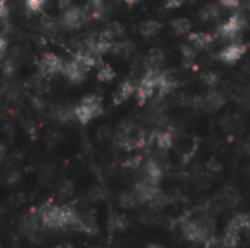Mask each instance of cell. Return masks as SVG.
<instances>
[{"label":"cell","mask_w":250,"mask_h":248,"mask_svg":"<svg viewBox=\"0 0 250 248\" xmlns=\"http://www.w3.org/2000/svg\"><path fill=\"white\" fill-rule=\"evenodd\" d=\"M38 218L41 224L50 229H64L76 227L81 222L76 210L67 205H44L38 212Z\"/></svg>","instance_id":"1"},{"label":"cell","mask_w":250,"mask_h":248,"mask_svg":"<svg viewBox=\"0 0 250 248\" xmlns=\"http://www.w3.org/2000/svg\"><path fill=\"white\" fill-rule=\"evenodd\" d=\"M101 113H103V104H101V98L97 95H89L83 98L82 102L73 110L75 117L82 124H86L88 121H91L94 117L100 115Z\"/></svg>","instance_id":"2"},{"label":"cell","mask_w":250,"mask_h":248,"mask_svg":"<svg viewBox=\"0 0 250 248\" xmlns=\"http://www.w3.org/2000/svg\"><path fill=\"white\" fill-rule=\"evenodd\" d=\"M86 18H88L86 10L81 9V7H70L64 12L62 22L67 29H76L86 20Z\"/></svg>","instance_id":"3"},{"label":"cell","mask_w":250,"mask_h":248,"mask_svg":"<svg viewBox=\"0 0 250 248\" xmlns=\"http://www.w3.org/2000/svg\"><path fill=\"white\" fill-rule=\"evenodd\" d=\"M86 70H88V69H86L79 60L75 58L73 61L64 64L62 72H63V75H64L69 80H72V82H81V80L85 77Z\"/></svg>","instance_id":"4"},{"label":"cell","mask_w":250,"mask_h":248,"mask_svg":"<svg viewBox=\"0 0 250 248\" xmlns=\"http://www.w3.org/2000/svg\"><path fill=\"white\" fill-rule=\"evenodd\" d=\"M40 70L44 75H54V73L63 70V63H62V60L57 56H54V54H45L40 60Z\"/></svg>","instance_id":"5"},{"label":"cell","mask_w":250,"mask_h":248,"mask_svg":"<svg viewBox=\"0 0 250 248\" xmlns=\"http://www.w3.org/2000/svg\"><path fill=\"white\" fill-rule=\"evenodd\" d=\"M243 25H245L243 18L240 15H234L220 28V32L226 38H234L240 32V29L243 28Z\"/></svg>","instance_id":"6"},{"label":"cell","mask_w":250,"mask_h":248,"mask_svg":"<svg viewBox=\"0 0 250 248\" xmlns=\"http://www.w3.org/2000/svg\"><path fill=\"white\" fill-rule=\"evenodd\" d=\"M182 231L185 237L193 243H202L205 240V229L195 222H185L182 225Z\"/></svg>","instance_id":"7"},{"label":"cell","mask_w":250,"mask_h":248,"mask_svg":"<svg viewBox=\"0 0 250 248\" xmlns=\"http://www.w3.org/2000/svg\"><path fill=\"white\" fill-rule=\"evenodd\" d=\"M245 53H246V45H243V44H231L227 48H224V51L220 54V57L226 63H236L237 60H240L243 57Z\"/></svg>","instance_id":"8"},{"label":"cell","mask_w":250,"mask_h":248,"mask_svg":"<svg viewBox=\"0 0 250 248\" xmlns=\"http://www.w3.org/2000/svg\"><path fill=\"white\" fill-rule=\"evenodd\" d=\"M223 104H224V96H223L221 94H217V92L208 94V95L201 101V105L205 107L208 111H215V110H218Z\"/></svg>","instance_id":"9"},{"label":"cell","mask_w":250,"mask_h":248,"mask_svg":"<svg viewBox=\"0 0 250 248\" xmlns=\"http://www.w3.org/2000/svg\"><path fill=\"white\" fill-rule=\"evenodd\" d=\"M133 92H135V85L132 82H123L114 94V102L116 104L125 102Z\"/></svg>","instance_id":"10"},{"label":"cell","mask_w":250,"mask_h":248,"mask_svg":"<svg viewBox=\"0 0 250 248\" xmlns=\"http://www.w3.org/2000/svg\"><path fill=\"white\" fill-rule=\"evenodd\" d=\"M161 31V25L157 20H146L141 25V34L145 37H154Z\"/></svg>","instance_id":"11"},{"label":"cell","mask_w":250,"mask_h":248,"mask_svg":"<svg viewBox=\"0 0 250 248\" xmlns=\"http://www.w3.org/2000/svg\"><path fill=\"white\" fill-rule=\"evenodd\" d=\"M145 172H146L148 180H151L152 183H157L160 180V177H161V168H160V165L155 161H149L146 164Z\"/></svg>","instance_id":"12"},{"label":"cell","mask_w":250,"mask_h":248,"mask_svg":"<svg viewBox=\"0 0 250 248\" xmlns=\"http://www.w3.org/2000/svg\"><path fill=\"white\" fill-rule=\"evenodd\" d=\"M190 41L196 45V47H208L212 42V35L209 34H192L190 35Z\"/></svg>","instance_id":"13"},{"label":"cell","mask_w":250,"mask_h":248,"mask_svg":"<svg viewBox=\"0 0 250 248\" xmlns=\"http://www.w3.org/2000/svg\"><path fill=\"white\" fill-rule=\"evenodd\" d=\"M155 142L160 148L163 149H168L173 143V134L170 132H160L157 136H155Z\"/></svg>","instance_id":"14"},{"label":"cell","mask_w":250,"mask_h":248,"mask_svg":"<svg viewBox=\"0 0 250 248\" xmlns=\"http://www.w3.org/2000/svg\"><path fill=\"white\" fill-rule=\"evenodd\" d=\"M163 61H164V54H163V51H160V50L152 51V53L149 54V57H148V64H149V67L154 69V70H157V69L163 64Z\"/></svg>","instance_id":"15"},{"label":"cell","mask_w":250,"mask_h":248,"mask_svg":"<svg viewBox=\"0 0 250 248\" xmlns=\"http://www.w3.org/2000/svg\"><path fill=\"white\" fill-rule=\"evenodd\" d=\"M114 70L108 66V64H103L101 69L98 70V79L103 80V82H110L114 79Z\"/></svg>","instance_id":"16"},{"label":"cell","mask_w":250,"mask_h":248,"mask_svg":"<svg viewBox=\"0 0 250 248\" xmlns=\"http://www.w3.org/2000/svg\"><path fill=\"white\" fill-rule=\"evenodd\" d=\"M173 28L177 34H186L190 28V22L185 18H179V19L173 20Z\"/></svg>","instance_id":"17"},{"label":"cell","mask_w":250,"mask_h":248,"mask_svg":"<svg viewBox=\"0 0 250 248\" xmlns=\"http://www.w3.org/2000/svg\"><path fill=\"white\" fill-rule=\"evenodd\" d=\"M218 7L217 6H214V4H209V6H207L202 12H201V18L202 19H205V20H211V19H215L217 16H218Z\"/></svg>","instance_id":"18"},{"label":"cell","mask_w":250,"mask_h":248,"mask_svg":"<svg viewBox=\"0 0 250 248\" xmlns=\"http://www.w3.org/2000/svg\"><path fill=\"white\" fill-rule=\"evenodd\" d=\"M103 10V0H88V13L98 16Z\"/></svg>","instance_id":"19"},{"label":"cell","mask_w":250,"mask_h":248,"mask_svg":"<svg viewBox=\"0 0 250 248\" xmlns=\"http://www.w3.org/2000/svg\"><path fill=\"white\" fill-rule=\"evenodd\" d=\"M116 53H119V54H123V56H129L132 51H133V45L130 44V42H123V44H119V45H116Z\"/></svg>","instance_id":"20"},{"label":"cell","mask_w":250,"mask_h":248,"mask_svg":"<svg viewBox=\"0 0 250 248\" xmlns=\"http://www.w3.org/2000/svg\"><path fill=\"white\" fill-rule=\"evenodd\" d=\"M44 1H45V0H26V6H28L29 10L37 12V10L41 9V6L44 4Z\"/></svg>","instance_id":"21"},{"label":"cell","mask_w":250,"mask_h":248,"mask_svg":"<svg viewBox=\"0 0 250 248\" xmlns=\"http://www.w3.org/2000/svg\"><path fill=\"white\" fill-rule=\"evenodd\" d=\"M185 0H167V7H179Z\"/></svg>","instance_id":"22"},{"label":"cell","mask_w":250,"mask_h":248,"mask_svg":"<svg viewBox=\"0 0 250 248\" xmlns=\"http://www.w3.org/2000/svg\"><path fill=\"white\" fill-rule=\"evenodd\" d=\"M59 1H60L59 4H60L62 7H67V6H70V3H72L73 0H59Z\"/></svg>","instance_id":"23"},{"label":"cell","mask_w":250,"mask_h":248,"mask_svg":"<svg viewBox=\"0 0 250 248\" xmlns=\"http://www.w3.org/2000/svg\"><path fill=\"white\" fill-rule=\"evenodd\" d=\"M246 148H248V151L250 152V139H249V142H248V146H246Z\"/></svg>","instance_id":"24"},{"label":"cell","mask_w":250,"mask_h":248,"mask_svg":"<svg viewBox=\"0 0 250 248\" xmlns=\"http://www.w3.org/2000/svg\"><path fill=\"white\" fill-rule=\"evenodd\" d=\"M127 3H135V1H138V0H126Z\"/></svg>","instance_id":"25"}]
</instances>
